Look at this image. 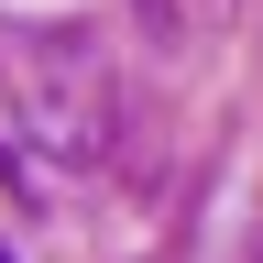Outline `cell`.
<instances>
[{
  "label": "cell",
  "mask_w": 263,
  "mask_h": 263,
  "mask_svg": "<svg viewBox=\"0 0 263 263\" xmlns=\"http://www.w3.org/2000/svg\"><path fill=\"white\" fill-rule=\"evenodd\" d=\"M0 263H11V252H0Z\"/></svg>",
  "instance_id": "obj_1"
}]
</instances>
